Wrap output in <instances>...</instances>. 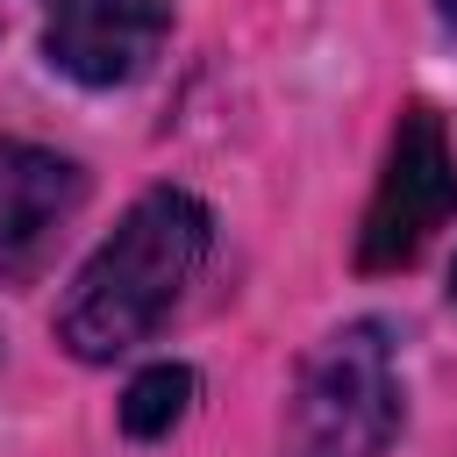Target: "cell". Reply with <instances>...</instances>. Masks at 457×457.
Returning <instances> with one entry per match:
<instances>
[{"label": "cell", "mask_w": 457, "mask_h": 457, "mask_svg": "<svg viewBox=\"0 0 457 457\" xmlns=\"http://www.w3.org/2000/svg\"><path fill=\"white\" fill-rule=\"evenodd\" d=\"M207 236H214V214L193 193L150 186L71 278V293L57 307V343L79 364H114L121 350H136L186 300V286L207 257Z\"/></svg>", "instance_id": "1"}, {"label": "cell", "mask_w": 457, "mask_h": 457, "mask_svg": "<svg viewBox=\"0 0 457 457\" xmlns=\"http://www.w3.org/2000/svg\"><path fill=\"white\" fill-rule=\"evenodd\" d=\"M393 436H400L393 343L378 321H350L300 364L286 407V457H386Z\"/></svg>", "instance_id": "2"}, {"label": "cell", "mask_w": 457, "mask_h": 457, "mask_svg": "<svg viewBox=\"0 0 457 457\" xmlns=\"http://www.w3.org/2000/svg\"><path fill=\"white\" fill-rule=\"evenodd\" d=\"M457 214V150L436 107H407L386 150V171L371 186L364 228H357V264L364 271H393L407 257L428 250V236Z\"/></svg>", "instance_id": "3"}, {"label": "cell", "mask_w": 457, "mask_h": 457, "mask_svg": "<svg viewBox=\"0 0 457 457\" xmlns=\"http://www.w3.org/2000/svg\"><path fill=\"white\" fill-rule=\"evenodd\" d=\"M171 36V0H57L43 57L79 86H129Z\"/></svg>", "instance_id": "4"}, {"label": "cell", "mask_w": 457, "mask_h": 457, "mask_svg": "<svg viewBox=\"0 0 457 457\" xmlns=\"http://www.w3.org/2000/svg\"><path fill=\"white\" fill-rule=\"evenodd\" d=\"M86 200V171L29 136H0V250H29Z\"/></svg>", "instance_id": "5"}, {"label": "cell", "mask_w": 457, "mask_h": 457, "mask_svg": "<svg viewBox=\"0 0 457 457\" xmlns=\"http://www.w3.org/2000/svg\"><path fill=\"white\" fill-rule=\"evenodd\" d=\"M186 407H193V371H186V364H150V371H136L129 393H121V436L157 443V436H171V428L186 421Z\"/></svg>", "instance_id": "6"}, {"label": "cell", "mask_w": 457, "mask_h": 457, "mask_svg": "<svg viewBox=\"0 0 457 457\" xmlns=\"http://www.w3.org/2000/svg\"><path fill=\"white\" fill-rule=\"evenodd\" d=\"M443 21H450V36H457V0H443Z\"/></svg>", "instance_id": "7"}, {"label": "cell", "mask_w": 457, "mask_h": 457, "mask_svg": "<svg viewBox=\"0 0 457 457\" xmlns=\"http://www.w3.org/2000/svg\"><path fill=\"white\" fill-rule=\"evenodd\" d=\"M450 300H457V264H450Z\"/></svg>", "instance_id": "8"}]
</instances>
